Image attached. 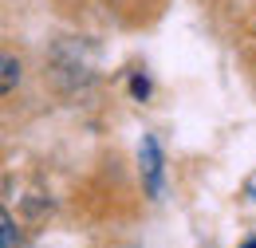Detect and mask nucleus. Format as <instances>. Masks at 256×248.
I'll list each match as a JSON object with an SVG mask.
<instances>
[{
	"label": "nucleus",
	"mask_w": 256,
	"mask_h": 248,
	"mask_svg": "<svg viewBox=\"0 0 256 248\" xmlns=\"http://www.w3.org/2000/svg\"><path fill=\"white\" fill-rule=\"evenodd\" d=\"M138 162H142V182H146V193L150 197H158L162 193V146L154 134H146L142 138V146H138Z\"/></svg>",
	"instance_id": "nucleus-1"
},
{
	"label": "nucleus",
	"mask_w": 256,
	"mask_h": 248,
	"mask_svg": "<svg viewBox=\"0 0 256 248\" xmlns=\"http://www.w3.org/2000/svg\"><path fill=\"white\" fill-rule=\"evenodd\" d=\"M16 79H20V63L8 56V60H4V91H12V83H16Z\"/></svg>",
	"instance_id": "nucleus-2"
},
{
	"label": "nucleus",
	"mask_w": 256,
	"mask_h": 248,
	"mask_svg": "<svg viewBox=\"0 0 256 248\" xmlns=\"http://www.w3.org/2000/svg\"><path fill=\"white\" fill-rule=\"evenodd\" d=\"M130 91L138 94V98H146V94H150V83H146L142 75H134V79H130Z\"/></svg>",
	"instance_id": "nucleus-3"
},
{
	"label": "nucleus",
	"mask_w": 256,
	"mask_h": 248,
	"mask_svg": "<svg viewBox=\"0 0 256 248\" xmlns=\"http://www.w3.org/2000/svg\"><path fill=\"white\" fill-rule=\"evenodd\" d=\"M0 224H4V248H12V217L4 213V220H0Z\"/></svg>",
	"instance_id": "nucleus-4"
},
{
	"label": "nucleus",
	"mask_w": 256,
	"mask_h": 248,
	"mask_svg": "<svg viewBox=\"0 0 256 248\" xmlns=\"http://www.w3.org/2000/svg\"><path fill=\"white\" fill-rule=\"evenodd\" d=\"M240 248H256V236H252V240H244V244H240Z\"/></svg>",
	"instance_id": "nucleus-5"
}]
</instances>
